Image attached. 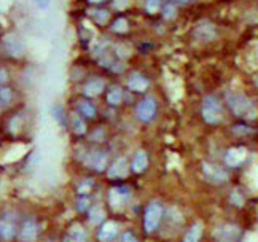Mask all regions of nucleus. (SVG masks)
<instances>
[{
	"label": "nucleus",
	"instance_id": "f257e3e1",
	"mask_svg": "<svg viewBox=\"0 0 258 242\" xmlns=\"http://www.w3.org/2000/svg\"><path fill=\"white\" fill-rule=\"evenodd\" d=\"M228 105L236 116L241 118H255L256 108L252 104L250 99H247L242 94H230L228 96Z\"/></svg>",
	"mask_w": 258,
	"mask_h": 242
},
{
	"label": "nucleus",
	"instance_id": "f03ea898",
	"mask_svg": "<svg viewBox=\"0 0 258 242\" xmlns=\"http://www.w3.org/2000/svg\"><path fill=\"white\" fill-rule=\"evenodd\" d=\"M201 113L206 123L209 125H217L222 121V107L220 102L217 100L214 96H206L203 99V105H201Z\"/></svg>",
	"mask_w": 258,
	"mask_h": 242
},
{
	"label": "nucleus",
	"instance_id": "7ed1b4c3",
	"mask_svg": "<svg viewBox=\"0 0 258 242\" xmlns=\"http://www.w3.org/2000/svg\"><path fill=\"white\" fill-rule=\"evenodd\" d=\"M163 220V207L160 203H150L147 207H145V212H144V228L147 233H153V231L160 226Z\"/></svg>",
	"mask_w": 258,
	"mask_h": 242
},
{
	"label": "nucleus",
	"instance_id": "20e7f679",
	"mask_svg": "<svg viewBox=\"0 0 258 242\" xmlns=\"http://www.w3.org/2000/svg\"><path fill=\"white\" fill-rule=\"evenodd\" d=\"M156 113V102L153 97H145L144 100H141L136 108V115L137 118L144 121V123H148V121H152L153 116Z\"/></svg>",
	"mask_w": 258,
	"mask_h": 242
},
{
	"label": "nucleus",
	"instance_id": "39448f33",
	"mask_svg": "<svg viewBox=\"0 0 258 242\" xmlns=\"http://www.w3.org/2000/svg\"><path fill=\"white\" fill-rule=\"evenodd\" d=\"M241 237V229L236 225L226 223L215 231V242H237Z\"/></svg>",
	"mask_w": 258,
	"mask_h": 242
},
{
	"label": "nucleus",
	"instance_id": "423d86ee",
	"mask_svg": "<svg viewBox=\"0 0 258 242\" xmlns=\"http://www.w3.org/2000/svg\"><path fill=\"white\" fill-rule=\"evenodd\" d=\"M203 172L207 180L214 182V184H225L228 180V172L220 166L212 164V163H204L203 164Z\"/></svg>",
	"mask_w": 258,
	"mask_h": 242
},
{
	"label": "nucleus",
	"instance_id": "0eeeda50",
	"mask_svg": "<svg viewBox=\"0 0 258 242\" xmlns=\"http://www.w3.org/2000/svg\"><path fill=\"white\" fill-rule=\"evenodd\" d=\"M4 46L7 49V53L13 57H19L24 54V43L23 40L15 34H7L4 37Z\"/></svg>",
	"mask_w": 258,
	"mask_h": 242
},
{
	"label": "nucleus",
	"instance_id": "6e6552de",
	"mask_svg": "<svg viewBox=\"0 0 258 242\" xmlns=\"http://www.w3.org/2000/svg\"><path fill=\"white\" fill-rule=\"evenodd\" d=\"M16 233V220L12 212H7L0 218V236L5 240H10L15 237Z\"/></svg>",
	"mask_w": 258,
	"mask_h": 242
},
{
	"label": "nucleus",
	"instance_id": "1a4fd4ad",
	"mask_svg": "<svg viewBox=\"0 0 258 242\" xmlns=\"http://www.w3.org/2000/svg\"><path fill=\"white\" fill-rule=\"evenodd\" d=\"M38 236V226L32 218L24 220V223L19 228L18 239L21 242H34Z\"/></svg>",
	"mask_w": 258,
	"mask_h": 242
},
{
	"label": "nucleus",
	"instance_id": "9d476101",
	"mask_svg": "<svg viewBox=\"0 0 258 242\" xmlns=\"http://www.w3.org/2000/svg\"><path fill=\"white\" fill-rule=\"evenodd\" d=\"M245 159H247V150L244 147L230 148L226 151V155H225V163L228 166H233V167L241 166Z\"/></svg>",
	"mask_w": 258,
	"mask_h": 242
},
{
	"label": "nucleus",
	"instance_id": "9b49d317",
	"mask_svg": "<svg viewBox=\"0 0 258 242\" xmlns=\"http://www.w3.org/2000/svg\"><path fill=\"white\" fill-rule=\"evenodd\" d=\"M118 229H120V226H118L116 221H112V220H108L105 221V223L101 226V229H99V240L101 242H110L116 237L118 234Z\"/></svg>",
	"mask_w": 258,
	"mask_h": 242
},
{
	"label": "nucleus",
	"instance_id": "f8f14e48",
	"mask_svg": "<svg viewBox=\"0 0 258 242\" xmlns=\"http://www.w3.org/2000/svg\"><path fill=\"white\" fill-rule=\"evenodd\" d=\"M86 164H88V167L97 170V172H99V170H104L105 166H107V153L102 150L93 151V153L86 158Z\"/></svg>",
	"mask_w": 258,
	"mask_h": 242
},
{
	"label": "nucleus",
	"instance_id": "ddd939ff",
	"mask_svg": "<svg viewBox=\"0 0 258 242\" xmlns=\"http://www.w3.org/2000/svg\"><path fill=\"white\" fill-rule=\"evenodd\" d=\"M195 37L200 38V40H212L215 37L214 24L209 23V21H206V19H203V21H200L195 27Z\"/></svg>",
	"mask_w": 258,
	"mask_h": 242
},
{
	"label": "nucleus",
	"instance_id": "4468645a",
	"mask_svg": "<svg viewBox=\"0 0 258 242\" xmlns=\"http://www.w3.org/2000/svg\"><path fill=\"white\" fill-rule=\"evenodd\" d=\"M64 242H88V233L80 223H74L69 228Z\"/></svg>",
	"mask_w": 258,
	"mask_h": 242
},
{
	"label": "nucleus",
	"instance_id": "2eb2a0df",
	"mask_svg": "<svg viewBox=\"0 0 258 242\" xmlns=\"http://www.w3.org/2000/svg\"><path fill=\"white\" fill-rule=\"evenodd\" d=\"M148 85H150V82H148V78L144 77L142 74L136 72L127 78V88L131 91H136V93H142V91L148 88Z\"/></svg>",
	"mask_w": 258,
	"mask_h": 242
},
{
	"label": "nucleus",
	"instance_id": "dca6fc26",
	"mask_svg": "<svg viewBox=\"0 0 258 242\" xmlns=\"http://www.w3.org/2000/svg\"><path fill=\"white\" fill-rule=\"evenodd\" d=\"M104 88H105L104 80H101V78H94V80H89V82L85 85L83 93H85V96H88V97H96V96H99V94L102 93Z\"/></svg>",
	"mask_w": 258,
	"mask_h": 242
},
{
	"label": "nucleus",
	"instance_id": "f3484780",
	"mask_svg": "<svg viewBox=\"0 0 258 242\" xmlns=\"http://www.w3.org/2000/svg\"><path fill=\"white\" fill-rule=\"evenodd\" d=\"M126 196H127V188L126 187H116V188L110 190V193H108V201H110V204L113 207H118V206L121 207Z\"/></svg>",
	"mask_w": 258,
	"mask_h": 242
},
{
	"label": "nucleus",
	"instance_id": "a211bd4d",
	"mask_svg": "<svg viewBox=\"0 0 258 242\" xmlns=\"http://www.w3.org/2000/svg\"><path fill=\"white\" fill-rule=\"evenodd\" d=\"M148 166V155H147V151L141 150V151H137V153L134 155L133 161H131V169H133V172H142V170H145Z\"/></svg>",
	"mask_w": 258,
	"mask_h": 242
},
{
	"label": "nucleus",
	"instance_id": "6ab92c4d",
	"mask_svg": "<svg viewBox=\"0 0 258 242\" xmlns=\"http://www.w3.org/2000/svg\"><path fill=\"white\" fill-rule=\"evenodd\" d=\"M126 170H127L126 159L124 158H118L115 163L110 167H108L107 174H108V177H112V178H118V177H124Z\"/></svg>",
	"mask_w": 258,
	"mask_h": 242
},
{
	"label": "nucleus",
	"instance_id": "aec40b11",
	"mask_svg": "<svg viewBox=\"0 0 258 242\" xmlns=\"http://www.w3.org/2000/svg\"><path fill=\"white\" fill-rule=\"evenodd\" d=\"M203 236V225L201 223H193L190 228L186 229L183 236V242H200Z\"/></svg>",
	"mask_w": 258,
	"mask_h": 242
},
{
	"label": "nucleus",
	"instance_id": "412c9836",
	"mask_svg": "<svg viewBox=\"0 0 258 242\" xmlns=\"http://www.w3.org/2000/svg\"><path fill=\"white\" fill-rule=\"evenodd\" d=\"M77 107H78V112H80L83 116H86V118L96 116V107L91 102H88V100H80Z\"/></svg>",
	"mask_w": 258,
	"mask_h": 242
},
{
	"label": "nucleus",
	"instance_id": "4be33fe9",
	"mask_svg": "<svg viewBox=\"0 0 258 242\" xmlns=\"http://www.w3.org/2000/svg\"><path fill=\"white\" fill-rule=\"evenodd\" d=\"M123 100V93H121V89L120 88H116L113 86L110 91L107 93V102L108 104H112V105H118Z\"/></svg>",
	"mask_w": 258,
	"mask_h": 242
},
{
	"label": "nucleus",
	"instance_id": "5701e85b",
	"mask_svg": "<svg viewBox=\"0 0 258 242\" xmlns=\"http://www.w3.org/2000/svg\"><path fill=\"white\" fill-rule=\"evenodd\" d=\"M72 121H74V126H75L77 134H85V133H86L85 121L82 119V116H80V115H74V116H72Z\"/></svg>",
	"mask_w": 258,
	"mask_h": 242
},
{
	"label": "nucleus",
	"instance_id": "b1692460",
	"mask_svg": "<svg viewBox=\"0 0 258 242\" xmlns=\"http://www.w3.org/2000/svg\"><path fill=\"white\" fill-rule=\"evenodd\" d=\"M112 29H113V32H126V30H127V21L124 18H118L116 21L113 23Z\"/></svg>",
	"mask_w": 258,
	"mask_h": 242
},
{
	"label": "nucleus",
	"instance_id": "393cba45",
	"mask_svg": "<svg viewBox=\"0 0 258 242\" xmlns=\"http://www.w3.org/2000/svg\"><path fill=\"white\" fill-rule=\"evenodd\" d=\"M104 217H105L104 210H102V209H97V207H96V209L91 212V217H89V220H91V223L97 225L99 221H102V220H104Z\"/></svg>",
	"mask_w": 258,
	"mask_h": 242
},
{
	"label": "nucleus",
	"instance_id": "a878e982",
	"mask_svg": "<svg viewBox=\"0 0 258 242\" xmlns=\"http://www.w3.org/2000/svg\"><path fill=\"white\" fill-rule=\"evenodd\" d=\"M13 99V93L10 88H0V102H5L8 104L10 100Z\"/></svg>",
	"mask_w": 258,
	"mask_h": 242
},
{
	"label": "nucleus",
	"instance_id": "bb28decb",
	"mask_svg": "<svg viewBox=\"0 0 258 242\" xmlns=\"http://www.w3.org/2000/svg\"><path fill=\"white\" fill-rule=\"evenodd\" d=\"M107 18H108V13L104 12V10H96V12H94V19L99 24H102L104 21H107Z\"/></svg>",
	"mask_w": 258,
	"mask_h": 242
},
{
	"label": "nucleus",
	"instance_id": "cd10ccee",
	"mask_svg": "<svg viewBox=\"0 0 258 242\" xmlns=\"http://www.w3.org/2000/svg\"><path fill=\"white\" fill-rule=\"evenodd\" d=\"M164 16L169 19L175 16V5L174 4H166L164 5Z\"/></svg>",
	"mask_w": 258,
	"mask_h": 242
},
{
	"label": "nucleus",
	"instance_id": "c85d7f7f",
	"mask_svg": "<svg viewBox=\"0 0 258 242\" xmlns=\"http://www.w3.org/2000/svg\"><path fill=\"white\" fill-rule=\"evenodd\" d=\"M160 7H161V4H160V2H147V4H145V8H147L150 13L158 12V10H160Z\"/></svg>",
	"mask_w": 258,
	"mask_h": 242
},
{
	"label": "nucleus",
	"instance_id": "c756f323",
	"mask_svg": "<svg viewBox=\"0 0 258 242\" xmlns=\"http://www.w3.org/2000/svg\"><path fill=\"white\" fill-rule=\"evenodd\" d=\"M89 190H91V182H83V184L78 187V193L86 195V193H89Z\"/></svg>",
	"mask_w": 258,
	"mask_h": 242
},
{
	"label": "nucleus",
	"instance_id": "7c9ffc66",
	"mask_svg": "<svg viewBox=\"0 0 258 242\" xmlns=\"http://www.w3.org/2000/svg\"><path fill=\"white\" fill-rule=\"evenodd\" d=\"M120 242H137V239H136L131 233H123Z\"/></svg>",
	"mask_w": 258,
	"mask_h": 242
},
{
	"label": "nucleus",
	"instance_id": "2f4dec72",
	"mask_svg": "<svg viewBox=\"0 0 258 242\" xmlns=\"http://www.w3.org/2000/svg\"><path fill=\"white\" fill-rule=\"evenodd\" d=\"M88 198H82V199H78V210H82V212H85L86 209H88Z\"/></svg>",
	"mask_w": 258,
	"mask_h": 242
},
{
	"label": "nucleus",
	"instance_id": "473e14b6",
	"mask_svg": "<svg viewBox=\"0 0 258 242\" xmlns=\"http://www.w3.org/2000/svg\"><path fill=\"white\" fill-rule=\"evenodd\" d=\"M7 78H8V77H7V72H5V70H0V83L5 82Z\"/></svg>",
	"mask_w": 258,
	"mask_h": 242
},
{
	"label": "nucleus",
	"instance_id": "72a5a7b5",
	"mask_svg": "<svg viewBox=\"0 0 258 242\" xmlns=\"http://www.w3.org/2000/svg\"><path fill=\"white\" fill-rule=\"evenodd\" d=\"M256 85H258V80H256Z\"/></svg>",
	"mask_w": 258,
	"mask_h": 242
}]
</instances>
